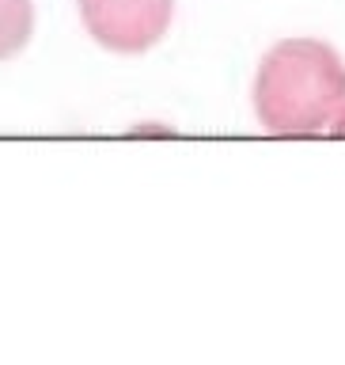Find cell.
Masks as SVG:
<instances>
[{
	"mask_svg": "<svg viewBox=\"0 0 345 365\" xmlns=\"http://www.w3.org/2000/svg\"><path fill=\"white\" fill-rule=\"evenodd\" d=\"M345 107V61L319 38H285L262 57L255 76L258 122L277 137H307Z\"/></svg>",
	"mask_w": 345,
	"mask_h": 365,
	"instance_id": "1",
	"label": "cell"
},
{
	"mask_svg": "<svg viewBox=\"0 0 345 365\" xmlns=\"http://www.w3.org/2000/svg\"><path fill=\"white\" fill-rule=\"evenodd\" d=\"M87 34L110 53H144L167 34L175 0H76Z\"/></svg>",
	"mask_w": 345,
	"mask_h": 365,
	"instance_id": "2",
	"label": "cell"
},
{
	"mask_svg": "<svg viewBox=\"0 0 345 365\" xmlns=\"http://www.w3.org/2000/svg\"><path fill=\"white\" fill-rule=\"evenodd\" d=\"M34 34L31 0H0V61H11Z\"/></svg>",
	"mask_w": 345,
	"mask_h": 365,
	"instance_id": "3",
	"label": "cell"
},
{
	"mask_svg": "<svg viewBox=\"0 0 345 365\" xmlns=\"http://www.w3.org/2000/svg\"><path fill=\"white\" fill-rule=\"evenodd\" d=\"M330 133H334V137H345V107H341V114H338V118L330 122Z\"/></svg>",
	"mask_w": 345,
	"mask_h": 365,
	"instance_id": "4",
	"label": "cell"
}]
</instances>
